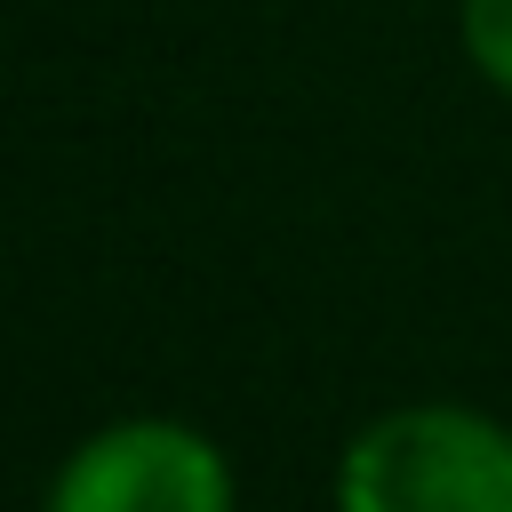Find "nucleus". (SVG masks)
I'll use <instances>...</instances> for the list:
<instances>
[{"mask_svg": "<svg viewBox=\"0 0 512 512\" xmlns=\"http://www.w3.org/2000/svg\"><path fill=\"white\" fill-rule=\"evenodd\" d=\"M336 512H512V424L456 400L384 408L336 456Z\"/></svg>", "mask_w": 512, "mask_h": 512, "instance_id": "f257e3e1", "label": "nucleus"}, {"mask_svg": "<svg viewBox=\"0 0 512 512\" xmlns=\"http://www.w3.org/2000/svg\"><path fill=\"white\" fill-rule=\"evenodd\" d=\"M40 512H240L224 448L184 416H112L64 448Z\"/></svg>", "mask_w": 512, "mask_h": 512, "instance_id": "f03ea898", "label": "nucleus"}, {"mask_svg": "<svg viewBox=\"0 0 512 512\" xmlns=\"http://www.w3.org/2000/svg\"><path fill=\"white\" fill-rule=\"evenodd\" d=\"M456 32H464L472 72L496 96H512V0H456Z\"/></svg>", "mask_w": 512, "mask_h": 512, "instance_id": "7ed1b4c3", "label": "nucleus"}]
</instances>
